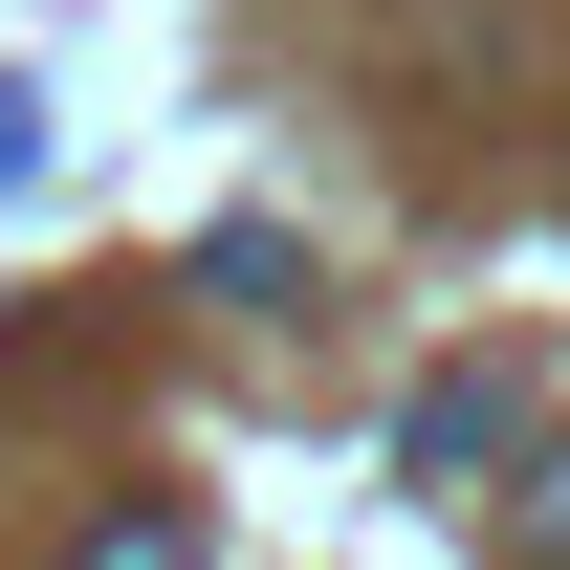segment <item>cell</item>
I'll list each match as a JSON object with an SVG mask.
<instances>
[{"label": "cell", "instance_id": "3957f363", "mask_svg": "<svg viewBox=\"0 0 570 570\" xmlns=\"http://www.w3.org/2000/svg\"><path fill=\"white\" fill-rule=\"evenodd\" d=\"M504 527H527V570H570V439L527 461V483H504Z\"/></svg>", "mask_w": 570, "mask_h": 570}, {"label": "cell", "instance_id": "7a4b0ae2", "mask_svg": "<svg viewBox=\"0 0 570 570\" xmlns=\"http://www.w3.org/2000/svg\"><path fill=\"white\" fill-rule=\"evenodd\" d=\"M67 570H198V527H176V504H110V527H88Z\"/></svg>", "mask_w": 570, "mask_h": 570}, {"label": "cell", "instance_id": "6da1fadb", "mask_svg": "<svg viewBox=\"0 0 570 570\" xmlns=\"http://www.w3.org/2000/svg\"><path fill=\"white\" fill-rule=\"evenodd\" d=\"M504 439H527V395H504V373H439L417 417H395V461H417V483H483Z\"/></svg>", "mask_w": 570, "mask_h": 570}]
</instances>
